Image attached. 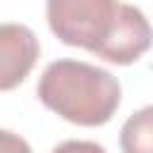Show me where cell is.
<instances>
[{
    "instance_id": "obj_5",
    "label": "cell",
    "mask_w": 153,
    "mask_h": 153,
    "mask_svg": "<svg viewBox=\"0 0 153 153\" xmlns=\"http://www.w3.org/2000/svg\"><path fill=\"white\" fill-rule=\"evenodd\" d=\"M0 153H33L26 139H22L14 131L0 129Z\"/></svg>"
},
{
    "instance_id": "obj_3",
    "label": "cell",
    "mask_w": 153,
    "mask_h": 153,
    "mask_svg": "<svg viewBox=\"0 0 153 153\" xmlns=\"http://www.w3.org/2000/svg\"><path fill=\"white\" fill-rule=\"evenodd\" d=\"M41 45L36 33L14 22L0 24V91L17 88L38 60Z\"/></svg>"
},
{
    "instance_id": "obj_4",
    "label": "cell",
    "mask_w": 153,
    "mask_h": 153,
    "mask_svg": "<svg viewBox=\"0 0 153 153\" xmlns=\"http://www.w3.org/2000/svg\"><path fill=\"white\" fill-rule=\"evenodd\" d=\"M122 153H153V105H146L127 117L120 129Z\"/></svg>"
},
{
    "instance_id": "obj_2",
    "label": "cell",
    "mask_w": 153,
    "mask_h": 153,
    "mask_svg": "<svg viewBox=\"0 0 153 153\" xmlns=\"http://www.w3.org/2000/svg\"><path fill=\"white\" fill-rule=\"evenodd\" d=\"M36 93L48 110L79 127L110 122L122 100L120 81L108 69L81 60L50 62L38 79Z\"/></svg>"
},
{
    "instance_id": "obj_1",
    "label": "cell",
    "mask_w": 153,
    "mask_h": 153,
    "mask_svg": "<svg viewBox=\"0 0 153 153\" xmlns=\"http://www.w3.org/2000/svg\"><path fill=\"white\" fill-rule=\"evenodd\" d=\"M50 31L67 45L84 48L108 62L131 65L153 45L146 14L117 0H50Z\"/></svg>"
},
{
    "instance_id": "obj_6",
    "label": "cell",
    "mask_w": 153,
    "mask_h": 153,
    "mask_svg": "<svg viewBox=\"0 0 153 153\" xmlns=\"http://www.w3.org/2000/svg\"><path fill=\"white\" fill-rule=\"evenodd\" d=\"M53 153H105V148L100 143H96V141L72 139V141H62L60 146H55Z\"/></svg>"
}]
</instances>
